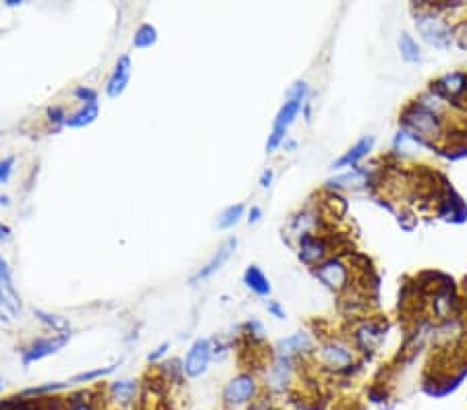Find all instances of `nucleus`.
<instances>
[{
    "mask_svg": "<svg viewBox=\"0 0 467 410\" xmlns=\"http://www.w3.org/2000/svg\"><path fill=\"white\" fill-rule=\"evenodd\" d=\"M306 98H308V83L306 81H297L289 92H287V102L283 104V108L279 110L277 119H275V127H272V133L268 137V143H266V152L272 154L287 137V129L293 125V121L297 119V114L301 112L304 104H306Z\"/></svg>",
    "mask_w": 467,
    "mask_h": 410,
    "instance_id": "obj_1",
    "label": "nucleus"
},
{
    "mask_svg": "<svg viewBox=\"0 0 467 410\" xmlns=\"http://www.w3.org/2000/svg\"><path fill=\"white\" fill-rule=\"evenodd\" d=\"M210 358H212V344L210 340L206 338H199L191 344L187 356H185V362H183V373L187 377H199L208 371V365H210Z\"/></svg>",
    "mask_w": 467,
    "mask_h": 410,
    "instance_id": "obj_2",
    "label": "nucleus"
},
{
    "mask_svg": "<svg viewBox=\"0 0 467 410\" xmlns=\"http://www.w3.org/2000/svg\"><path fill=\"white\" fill-rule=\"evenodd\" d=\"M254 393H256V379L248 373H241L226 383L222 398L228 406H241L248 400H252Z\"/></svg>",
    "mask_w": 467,
    "mask_h": 410,
    "instance_id": "obj_3",
    "label": "nucleus"
},
{
    "mask_svg": "<svg viewBox=\"0 0 467 410\" xmlns=\"http://www.w3.org/2000/svg\"><path fill=\"white\" fill-rule=\"evenodd\" d=\"M69 342V336H52V338H42L32 342L26 350H23V365L30 367L32 362H38L46 356L57 354L59 350L65 348V344Z\"/></svg>",
    "mask_w": 467,
    "mask_h": 410,
    "instance_id": "obj_4",
    "label": "nucleus"
},
{
    "mask_svg": "<svg viewBox=\"0 0 467 410\" xmlns=\"http://www.w3.org/2000/svg\"><path fill=\"white\" fill-rule=\"evenodd\" d=\"M237 249V238H226L216 251H214V255H212V259L203 265V267H199L193 276H191V284H197V282H201V280H208L210 276H214L228 259H230V255H232V251Z\"/></svg>",
    "mask_w": 467,
    "mask_h": 410,
    "instance_id": "obj_5",
    "label": "nucleus"
},
{
    "mask_svg": "<svg viewBox=\"0 0 467 410\" xmlns=\"http://www.w3.org/2000/svg\"><path fill=\"white\" fill-rule=\"evenodd\" d=\"M131 69H133L131 57H129V54H123V57L117 61V65H115V69H112V73H110V79H108V83H106V94H108L110 98H119V96L127 90L129 79H131Z\"/></svg>",
    "mask_w": 467,
    "mask_h": 410,
    "instance_id": "obj_6",
    "label": "nucleus"
},
{
    "mask_svg": "<svg viewBox=\"0 0 467 410\" xmlns=\"http://www.w3.org/2000/svg\"><path fill=\"white\" fill-rule=\"evenodd\" d=\"M316 276L328 288H341L347 282V267L341 259H328V261H322L316 267Z\"/></svg>",
    "mask_w": 467,
    "mask_h": 410,
    "instance_id": "obj_7",
    "label": "nucleus"
},
{
    "mask_svg": "<svg viewBox=\"0 0 467 410\" xmlns=\"http://www.w3.org/2000/svg\"><path fill=\"white\" fill-rule=\"evenodd\" d=\"M351 350L343 344H337V342H330L322 348V360L332 367V369H345L351 365Z\"/></svg>",
    "mask_w": 467,
    "mask_h": 410,
    "instance_id": "obj_8",
    "label": "nucleus"
},
{
    "mask_svg": "<svg viewBox=\"0 0 467 410\" xmlns=\"http://www.w3.org/2000/svg\"><path fill=\"white\" fill-rule=\"evenodd\" d=\"M372 145H374V137H364V139H359L351 150H347V152L332 164V168L339 170V168H349V166H353V164H357V162L372 150Z\"/></svg>",
    "mask_w": 467,
    "mask_h": 410,
    "instance_id": "obj_9",
    "label": "nucleus"
},
{
    "mask_svg": "<svg viewBox=\"0 0 467 410\" xmlns=\"http://www.w3.org/2000/svg\"><path fill=\"white\" fill-rule=\"evenodd\" d=\"M244 282H246V286H248L252 292H256L258 296H268V294H270V290H272V286H270L268 278L264 276V271H262L258 265H250V267L246 269V274H244Z\"/></svg>",
    "mask_w": 467,
    "mask_h": 410,
    "instance_id": "obj_10",
    "label": "nucleus"
},
{
    "mask_svg": "<svg viewBox=\"0 0 467 410\" xmlns=\"http://www.w3.org/2000/svg\"><path fill=\"white\" fill-rule=\"evenodd\" d=\"M98 114H100V106H98V102H90V104H83L77 112L69 114L65 125H67V127H71V129H81V127L92 125V123L98 119Z\"/></svg>",
    "mask_w": 467,
    "mask_h": 410,
    "instance_id": "obj_11",
    "label": "nucleus"
},
{
    "mask_svg": "<svg viewBox=\"0 0 467 410\" xmlns=\"http://www.w3.org/2000/svg\"><path fill=\"white\" fill-rule=\"evenodd\" d=\"M34 313H36V317H38L44 325H48V327H50V329H54L57 334H61V336H69V331H71V323H69V319H67V317L57 315V313H50V311H42V309H36Z\"/></svg>",
    "mask_w": 467,
    "mask_h": 410,
    "instance_id": "obj_12",
    "label": "nucleus"
},
{
    "mask_svg": "<svg viewBox=\"0 0 467 410\" xmlns=\"http://www.w3.org/2000/svg\"><path fill=\"white\" fill-rule=\"evenodd\" d=\"M310 346H312V342H310L308 334L297 331V334H293L291 338H287V340H283V342L279 344V352H281V356L291 358V354H295V352H299V350H306V348H310Z\"/></svg>",
    "mask_w": 467,
    "mask_h": 410,
    "instance_id": "obj_13",
    "label": "nucleus"
},
{
    "mask_svg": "<svg viewBox=\"0 0 467 410\" xmlns=\"http://www.w3.org/2000/svg\"><path fill=\"white\" fill-rule=\"evenodd\" d=\"M135 391H137V383L131 379H119L110 385V393H112L115 402H119L123 406H127L133 400Z\"/></svg>",
    "mask_w": 467,
    "mask_h": 410,
    "instance_id": "obj_14",
    "label": "nucleus"
},
{
    "mask_svg": "<svg viewBox=\"0 0 467 410\" xmlns=\"http://www.w3.org/2000/svg\"><path fill=\"white\" fill-rule=\"evenodd\" d=\"M244 212H246V205L244 203H235V205H228L226 209L220 212L218 220H216V226L220 230H226L230 226H235L241 218H244Z\"/></svg>",
    "mask_w": 467,
    "mask_h": 410,
    "instance_id": "obj_15",
    "label": "nucleus"
},
{
    "mask_svg": "<svg viewBox=\"0 0 467 410\" xmlns=\"http://www.w3.org/2000/svg\"><path fill=\"white\" fill-rule=\"evenodd\" d=\"M158 40V32L154 25L150 23H141L137 30H135V36H133V46L143 50V48H152Z\"/></svg>",
    "mask_w": 467,
    "mask_h": 410,
    "instance_id": "obj_16",
    "label": "nucleus"
},
{
    "mask_svg": "<svg viewBox=\"0 0 467 410\" xmlns=\"http://www.w3.org/2000/svg\"><path fill=\"white\" fill-rule=\"evenodd\" d=\"M0 288H3V290L9 294V298H11L13 303H17V305L21 307V300H19L15 282H13V276H11V269H9V265H7V261H5L3 255H0Z\"/></svg>",
    "mask_w": 467,
    "mask_h": 410,
    "instance_id": "obj_17",
    "label": "nucleus"
},
{
    "mask_svg": "<svg viewBox=\"0 0 467 410\" xmlns=\"http://www.w3.org/2000/svg\"><path fill=\"white\" fill-rule=\"evenodd\" d=\"M399 48H401V54H403V59H405L407 63L419 61V48H417V44L411 40V36L403 34L401 40H399Z\"/></svg>",
    "mask_w": 467,
    "mask_h": 410,
    "instance_id": "obj_18",
    "label": "nucleus"
},
{
    "mask_svg": "<svg viewBox=\"0 0 467 410\" xmlns=\"http://www.w3.org/2000/svg\"><path fill=\"white\" fill-rule=\"evenodd\" d=\"M112 371H115V365L104 367V369H96V371H86V373H79V375H75L73 379H69V383H88V381H94V379H98V377H104V375H108V373H112Z\"/></svg>",
    "mask_w": 467,
    "mask_h": 410,
    "instance_id": "obj_19",
    "label": "nucleus"
},
{
    "mask_svg": "<svg viewBox=\"0 0 467 410\" xmlns=\"http://www.w3.org/2000/svg\"><path fill=\"white\" fill-rule=\"evenodd\" d=\"M73 96H75L77 100H81L83 104L98 102V92H96V90H92V88H86V85H79V88L73 92Z\"/></svg>",
    "mask_w": 467,
    "mask_h": 410,
    "instance_id": "obj_20",
    "label": "nucleus"
},
{
    "mask_svg": "<svg viewBox=\"0 0 467 410\" xmlns=\"http://www.w3.org/2000/svg\"><path fill=\"white\" fill-rule=\"evenodd\" d=\"M46 116H48V121H50V123H54V125H65L69 114L65 112V108H61V106H52V108H48V110H46Z\"/></svg>",
    "mask_w": 467,
    "mask_h": 410,
    "instance_id": "obj_21",
    "label": "nucleus"
},
{
    "mask_svg": "<svg viewBox=\"0 0 467 410\" xmlns=\"http://www.w3.org/2000/svg\"><path fill=\"white\" fill-rule=\"evenodd\" d=\"M13 166H15V158L9 156L5 160H0V183H7L13 174Z\"/></svg>",
    "mask_w": 467,
    "mask_h": 410,
    "instance_id": "obj_22",
    "label": "nucleus"
},
{
    "mask_svg": "<svg viewBox=\"0 0 467 410\" xmlns=\"http://www.w3.org/2000/svg\"><path fill=\"white\" fill-rule=\"evenodd\" d=\"M166 350H168V342H162V344H160L154 352H150V354H148V360H150V362L158 360L160 356H164V354H166Z\"/></svg>",
    "mask_w": 467,
    "mask_h": 410,
    "instance_id": "obj_23",
    "label": "nucleus"
},
{
    "mask_svg": "<svg viewBox=\"0 0 467 410\" xmlns=\"http://www.w3.org/2000/svg\"><path fill=\"white\" fill-rule=\"evenodd\" d=\"M266 307H268V311H270V313H272L275 317H279V319H285V311H283V307H281V305H279L277 300H270V303H268Z\"/></svg>",
    "mask_w": 467,
    "mask_h": 410,
    "instance_id": "obj_24",
    "label": "nucleus"
},
{
    "mask_svg": "<svg viewBox=\"0 0 467 410\" xmlns=\"http://www.w3.org/2000/svg\"><path fill=\"white\" fill-rule=\"evenodd\" d=\"M272 178H275V172H272V170H264V172H262V176H260V185H262V189H268V187H270V183H272Z\"/></svg>",
    "mask_w": 467,
    "mask_h": 410,
    "instance_id": "obj_25",
    "label": "nucleus"
},
{
    "mask_svg": "<svg viewBox=\"0 0 467 410\" xmlns=\"http://www.w3.org/2000/svg\"><path fill=\"white\" fill-rule=\"evenodd\" d=\"M11 238H13V230H11L7 224L0 222V240H5V243H7V240H11Z\"/></svg>",
    "mask_w": 467,
    "mask_h": 410,
    "instance_id": "obj_26",
    "label": "nucleus"
},
{
    "mask_svg": "<svg viewBox=\"0 0 467 410\" xmlns=\"http://www.w3.org/2000/svg\"><path fill=\"white\" fill-rule=\"evenodd\" d=\"M260 218H262V209L260 207H252L250 209V224H256V222H260Z\"/></svg>",
    "mask_w": 467,
    "mask_h": 410,
    "instance_id": "obj_27",
    "label": "nucleus"
},
{
    "mask_svg": "<svg viewBox=\"0 0 467 410\" xmlns=\"http://www.w3.org/2000/svg\"><path fill=\"white\" fill-rule=\"evenodd\" d=\"M69 410H92V408H90V404H86V402H73Z\"/></svg>",
    "mask_w": 467,
    "mask_h": 410,
    "instance_id": "obj_28",
    "label": "nucleus"
},
{
    "mask_svg": "<svg viewBox=\"0 0 467 410\" xmlns=\"http://www.w3.org/2000/svg\"><path fill=\"white\" fill-rule=\"evenodd\" d=\"M7 5H9V7H19V5H21V0H7Z\"/></svg>",
    "mask_w": 467,
    "mask_h": 410,
    "instance_id": "obj_29",
    "label": "nucleus"
},
{
    "mask_svg": "<svg viewBox=\"0 0 467 410\" xmlns=\"http://www.w3.org/2000/svg\"><path fill=\"white\" fill-rule=\"evenodd\" d=\"M0 205H9V197H0Z\"/></svg>",
    "mask_w": 467,
    "mask_h": 410,
    "instance_id": "obj_30",
    "label": "nucleus"
}]
</instances>
